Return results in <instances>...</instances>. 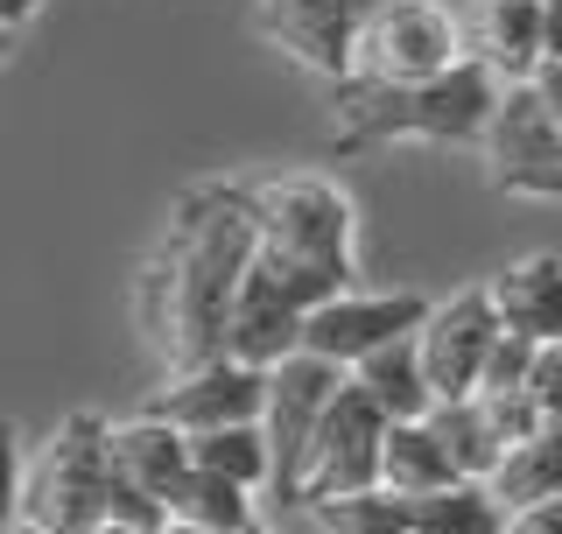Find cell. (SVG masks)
<instances>
[{
  "instance_id": "9",
  "label": "cell",
  "mask_w": 562,
  "mask_h": 534,
  "mask_svg": "<svg viewBox=\"0 0 562 534\" xmlns=\"http://www.w3.org/2000/svg\"><path fill=\"white\" fill-rule=\"evenodd\" d=\"M351 372L310 359V352H295L289 366L268 372V415H260V430H268V450H274V500L295 507V492H303V465H310V443L324 430L330 401H338V387Z\"/></svg>"
},
{
  "instance_id": "20",
  "label": "cell",
  "mask_w": 562,
  "mask_h": 534,
  "mask_svg": "<svg viewBox=\"0 0 562 534\" xmlns=\"http://www.w3.org/2000/svg\"><path fill=\"white\" fill-rule=\"evenodd\" d=\"M485 486H492V500L506 507V521L527 513V507H541V500H562V443H549V436L514 443Z\"/></svg>"
},
{
  "instance_id": "23",
  "label": "cell",
  "mask_w": 562,
  "mask_h": 534,
  "mask_svg": "<svg viewBox=\"0 0 562 534\" xmlns=\"http://www.w3.org/2000/svg\"><path fill=\"white\" fill-rule=\"evenodd\" d=\"M415 534H506V507L492 500V486H450L436 500H415Z\"/></svg>"
},
{
  "instance_id": "24",
  "label": "cell",
  "mask_w": 562,
  "mask_h": 534,
  "mask_svg": "<svg viewBox=\"0 0 562 534\" xmlns=\"http://www.w3.org/2000/svg\"><path fill=\"white\" fill-rule=\"evenodd\" d=\"M316 527L324 534H415V500H394L386 486H373L359 500L316 507Z\"/></svg>"
},
{
  "instance_id": "5",
  "label": "cell",
  "mask_w": 562,
  "mask_h": 534,
  "mask_svg": "<svg viewBox=\"0 0 562 534\" xmlns=\"http://www.w3.org/2000/svg\"><path fill=\"white\" fill-rule=\"evenodd\" d=\"M464 49V22L443 0H401V8L373 14L359 29V57H351V85H429L457 70Z\"/></svg>"
},
{
  "instance_id": "35",
  "label": "cell",
  "mask_w": 562,
  "mask_h": 534,
  "mask_svg": "<svg viewBox=\"0 0 562 534\" xmlns=\"http://www.w3.org/2000/svg\"><path fill=\"white\" fill-rule=\"evenodd\" d=\"M8 49H14V29H0V64H8Z\"/></svg>"
},
{
  "instance_id": "2",
  "label": "cell",
  "mask_w": 562,
  "mask_h": 534,
  "mask_svg": "<svg viewBox=\"0 0 562 534\" xmlns=\"http://www.w3.org/2000/svg\"><path fill=\"white\" fill-rule=\"evenodd\" d=\"M260 275L303 310H324L359 275V211L330 176H274L254 183Z\"/></svg>"
},
{
  "instance_id": "4",
  "label": "cell",
  "mask_w": 562,
  "mask_h": 534,
  "mask_svg": "<svg viewBox=\"0 0 562 534\" xmlns=\"http://www.w3.org/2000/svg\"><path fill=\"white\" fill-rule=\"evenodd\" d=\"M105 486H113V422L92 408H70L43 450L29 457L22 527L35 534H92L105 521Z\"/></svg>"
},
{
  "instance_id": "38",
  "label": "cell",
  "mask_w": 562,
  "mask_h": 534,
  "mask_svg": "<svg viewBox=\"0 0 562 534\" xmlns=\"http://www.w3.org/2000/svg\"><path fill=\"white\" fill-rule=\"evenodd\" d=\"M14 534H35V527H14Z\"/></svg>"
},
{
  "instance_id": "17",
  "label": "cell",
  "mask_w": 562,
  "mask_h": 534,
  "mask_svg": "<svg viewBox=\"0 0 562 534\" xmlns=\"http://www.w3.org/2000/svg\"><path fill=\"white\" fill-rule=\"evenodd\" d=\"M380 486L394 492V500H436V492L464 486L450 465V450L436 443L429 422H394L386 430V457H380Z\"/></svg>"
},
{
  "instance_id": "14",
  "label": "cell",
  "mask_w": 562,
  "mask_h": 534,
  "mask_svg": "<svg viewBox=\"0 0 562 534\" xmlns=\"http://www.w3.org/2000/svg\"><path fill=\"white\" fill-rule=\"evenodd\" d=\"M471 64H485L499 85H527L541 70V0H479L464 22Z\"/></svg>"
},
{
  "instance_id": "22",
  "label": "cell",
  "mask_w": 562,
  "mask_h": 534,
  "mask_svg": "<svg viewBox=\"0 0 562 534\" xmlns=\"http://www.w3.org/2000/svg\"><path fill=\"white\" fill-rule=\"evenodd\" d=\"M169 521L204 527V534H246V527H254V492L233 486V478H218V471L190 465V478L176 486V500H169Z\"/></svg>"
},
{
  "instance_id": "34",
  "label": "cell",
  "mask_w": 562,
  "mask_h": 534,
  "mask_svg": "<svg viewBox=\"0 0 562 534\" xmlns=\"http://www.w3.org/2000/svg\"><path fill=\"white\" fill-rule=\"evenodd\" d=\"M92 534H140V527H120V521H99Z\"/></svg>"
},
{
  "instance_id": "36",
  "label": "cell",
  "mask_w": 562,
  "mask_h": 534,
  "mask_svg": "<svg viewBox=\"0 0 562 534\" xmlns=\"http://www.w3.org/2000/svg\"><path fill=\"white\" fill-rule=\"evenodd\" d=\"M162 534H204V527H183V521H169V527H162Z\"/></svg>"
},
{
  "instance_id": "27",
  "label": "cell",
  "mask_w": 562,
  "mask_h": 534,
  "mask_svg": "<svg viewBox=\"0 0 562 534\" xmlns=\"http://www.w3.org/2000/svg\"><path fill=\"white\" fill-rule=\"evenodd\" d=\"M527 394L541 401V415H562V345H535V372H527Z\"/></svg>"
},
{
  "instance_id": "16",
  "label": "cell",
  "mask_w": 562,
  "mask_h": 534,
  "mask_svg": "<svg viewBox=\"0 0 562 534\" xmlns=\"http://www.w3.org/2000/svg\"><path fill=\"white\" fill-rule=\"evenodd\" d=\"M113 478H120V486H134L140 500H155V507L169 513L176 486L190 478V436L169 430V422H155V415L113 422Z\"/></svg>"
},
{
  "instance_id": "25",
  "label": "cell",
  "mask_w": 562,
  "mask_h": 534,
  "mask_svg": "<svg viewBox=\"0 0 562 534\" xmlns=\"http://www.w3.org/2000/svg\"><path fill=\"white\" fill-rule=\"evenodd\" d=\"M22 492H29V457H22V430L0 415V527H22Z\"/></svg>"
},
{
  "instance_id": "30",
  "label": "cell",
  "mask_w": 562,
  "mask_h": 534,
  "mask_svg": "<svg viewBox=\"0 0 562 534\" xmlns=\"http://www.w3.org/2000/svg\"><path fill=\"white\" fill-rule=\"evenodd\" d=\"M541 49L562 57V0H541ZM549 57H541V64H549Z\"/></svg>"
},
{
  "instance_id": "31",
  "label": "cell",
  "mask_w": 562,
  "mask_h": 534,
  "mask_svg": "<svg viewBox=\"0 0 562 534\" xmlns=\"http://www.w3.org/2000/svg\"><path fill=\"white\" fill-rule=\"evenodd\" d=\"M43 14V0H0V29H29Z\"/></svg>"
},
{
  "instance_id": "37",
  "label": "cell",
  "mask_w": 562,
  "mask_h": 534,
  "mask_svg": "<svg viewBox=\"0 0 562 534\" xmlns=\"http://www.w3.org/2000/svg\"><path fill=\"white\" fill-rule=\"evenodd\" d=\"M246 534H274V527H260V521H254V527H246Z\"/></svg>"
},
{
  "instance_id": "13",
  "label": "cell",
  "mask_w": 562,
  "mask_h": 534,
  "mask_svg": "<svg viewBox=\"0 0 562 534\" xmlns=\"http://www.w3.org/2000/svg\"><path fill=\"white\" fill-rule=\"evenodd\" d=\"M303 324H310V310L295 296H281L254 260V275H246V289L233 302V324H225V359L274 372V366H289L295 352H303Z\"/></svg>"
},
{
  "instance_id": "32",
  "label": "cell",
  "mask_w": 562,
  "mask_h": 534,
  "mask_svg": "<svg viewBox=\"0 0 562 534\" xmlns=\"http://www.w3.org/2000/svg\"><path fill=\"white\" fill-rule=\"evenodd\" d=\"M351 14H359V22H373V14H386V8H401V0H345Z\"/></svg>"
},
{
  "instance_id": "6",
  "label": "cell",
  "mask_w": 562,
  "mask_h": 534,
  "mask_svg": "<svg viewBox=\"0 0 562 534\" xmlns=\"http://www.w3.org/2000/svg\"><path fill=\"white\" fill-rule=\"evenodd\" d=\"M386 430L394 422L373 408L366 387H338V401H330L324 430L310 443V465H303V492H295V507H330V500H359V492L380 486V457H386Z\"/></svg>"
},
{
  "instance_id": "12",
  "label": "cell",
  "mask_w": 562,
  "mask_h": 534,
  "mask_svg": "<svg viewBox=\"0 0 562 534\" xmlns=\"http://www.w3.org/2000/svg\"><path fill=\"white\" fill-rule=\"evenodd\" d=\"M254 29L289 57L295 70L324 85H351V57H359V14L345 0H260Z\"/></svg>"
},
{
  "instance_id": "1",
  "label": "cell",
  "mask_w": 562,
  "mask_h": 534,
  "mask_svg": "<svg viewBox=\"0 0 562 534\" xmlns=\"http://www.w3.org/2000/svg\"><path fill=\"white\" fill-rule=\"evenodd\" d=\"M260 260L254 190L246 183H190L169 204L162 240L134 275V324L169 372L225 359V324Z\"/></svg>"
},
{
  "instance_id": "11",
  "label": "cell",
  "mask_w": 562,
  "mask_h": 534,
  "mask_svg": "<svg viewBox=\"0 0 562 534\" xmlns=\"http://www.w3.org/2000/svg\"><path fill=\"white\" fill-rule=\"evenodd\" d=\"M140 415L169 422L183 436H211V430H239V422H260L268 415V372L260 366H239V359H204V366H183V372H162Z\"/></svg>"
},
{
  "instance_id": "26",
  "label": "cell",
  "mask_w": 562,
  "mask_h": 534,
  "mask_svg": "<svg viewBox=\"0 0 562 534\" xmlns=\"http://www.w3.org/2000/svg\"><path fill=\"white\" fill-rule=\"evenodd\" d=\"M527 372H535V345H527V337H514V331H499L479 394H514V387H527Z\"/></svg>"
},
{
  "instance_id": "7",
  "label": "cell",
  "mask_w": 562,
  "mask_h": 534,
  "mask_svg": "<svg viewBox=\"0 0 562 534\" xmlns=\"http://www.w3.org/2000/svg\"><path fill=\"white\" fill-rule=\"evenodd\" d=\"M479 155H485V183L499 190V198L562 204V120L527 92V85H506Z\"/></svg>"
},
{
  "instance_id": "15",
  "label": "cell",
  "mask_w": 562,
  "mask_h": 534,
  "mask_svg": "<svg viewBox=\"0 0 562 534\" xmlns=\"http://www.w3.org/2000/svg\"><path fill=\"white\" fill-rule=\"evenodd\" d=\"M499 324L527 345H562V254H520L485 281Z\"/></svg>"
},
{
  "instance_id": "29",
  "label": "cell",
  "mask_w": 562,
  "mask_h": 534,
  "mask_svg": "<svg viewBox=\"0 0 562 534\" xmlns=\"http://www.w3.org/2000/svg\"><path fill=\"white\" fill-rule=\"evenodd\" d=\"M527 92H535V99H541V105H549V113L562 120V57H549V64H541L535 78H527Z\"/></svg>"
},
{
  "instance_id": "21",
  "label": "cell",
  "mask_w": 562,
  "mask_h": 534,
  "mask_svg": "<svg viewBox=\"0 0 562 534\" xmlns=\"http://www.w3.org/2000/svg\"><path fill=\"white\" fill-rule=\"evenodd\" d=\"M190 465L198 471H218L233 486L274 492V450H268V430L260 422H239V430H211V436H190Z\"/></svg>"
},
{
  "instance_id": "10",
  "label": "cell",
  "mask_w": 562,
  "mask_h": 534,
  "mask_svg": "<svg viewBox=\"0 0 562 534\" xmlns=\"http://www.w3.org/2000/svg\"><path fill=\"white\" fill-rule=\"evenodd\" d=\"M499 310H492V289L471 281V289H450L436 296L429 324L415 331L422 345V372H429L436 401H471L485 387V366H492V345H499Z\"/></svg>"
},
{
  "instance_id": "18",
  "label": "cell",
  "mask_w": 562,
  "mask_h": 534,
  "mask_svg": "<svg viewBox=\"0 0 562 534\" xmlns=\"http://www.w3.org/2000/svg\"><path fill=\"white\" fill-rule=\"evenodd\" d=\"M351 387H366L386 422H429V408H436V387H429V372H422L415 337H401V345L373 352L366 366H351Z\"/></svg>"
},
{
  "instance_id": "33",
  "label": "cell",
  "mask_w": 562,
  "mask_h": 534,
  "mask_svg": "<svg viewBox=\"0 0 562 534\" xmlns=\"http://www.w3.org/2000/svg\"><path fill=\"white\" fill-rule=\"evenodd\" d=\"M541 436H549V443H562V415H549V422H541Z\"/></svg>"
},
{
  "instance_id": "8",
  "label": "cell",
  "mask_w": 562,
  "mask_h": 534,
  "mask_svg": "<svg viewBox=\"0 0 562 534\" xmlns=\"http://www.w3.org/2000/svg\"><path fill=\"white\" fill-rule=\"evenodd\" d=\"M429 310L436 302L429 296H415V289H345L338 302H324V310H310V324H303V352L310 359H324V366H366L373 352L386 345H401V337H415L422 324H429Z\"/></svg>"
},
{
  "instance_id": "19",
  "label": "cell",
  "mask_w": 562,
  "mask_h": 534,
  "mask_svg": "<svg viewBox=\"0 0 562 534\" xmlns=\"http://www.w3.org/2000/svg\"><path fill=\"white\" fill-rule=\"evenodd\" d=\"M429 430H436V443L450 450L457 478L485 486V478L499 471L506 443H499V430H492V415H485V401H479V394H471V401H436V408H429Z\"/></svg>"
},
{
  "instance_id": "28",
  "label": "cell",
  "mask_w": 562,
  "mask_h": 534,
  "mask_svg": "<svg viewBox=\"0 0 562 534\" xmlns=\"http://www.w3.org/2000/svg\"><path fill=\"white\" fill-rule=\"evenodd\" d=\"M506 534H562V500H541V507H527L506 521Z\"/></svg>"
},
{
  "instance_id": "3",
  "label": "cell",
  "mask_w": 562,
  "mask_h": 534,
  "mask_svg": "<svg viewBox=\"0 0 562 534\" xmlns=\"http://www.w3.org/2000/svg\"><path fill=\"white\" fill-rule=\"evenodd\" d=\"M506 85L485 64H457L429 85H338V127L330 148L359 155L386 141H422V148H485L492 113H499Z\"/></svg>"
}]
</instances>
